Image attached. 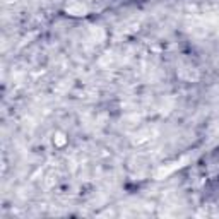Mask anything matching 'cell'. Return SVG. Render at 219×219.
Masks as SVG:
<instances>
[{
	"mask_svg": "<svg viewBox=\"0 0 219 219\" xmlns=\"http://www.w3.org/2000/svg\"><path fill=\"white\" fill-rule=\"evenodd\" d=\"M67 11H69L70 14H74V16H80V14L86 12V7L82 5V4H74V5H70Z\"/></svg>",
	"mask_w": 219,
	"mask_h": 219,
	"instance_id": "cell-1",
	"label": "cell"
}]
</instances>
